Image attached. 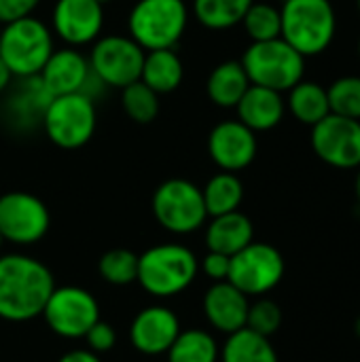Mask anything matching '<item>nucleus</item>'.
I'll return each instance as SVG.
<instances>
[{"label":"nucleus","instance_id":"f257e3e1","mask_svg":"<svg viewBox=\"0 0 360 362\" xmlns=\"http://www.w3.org/2000/svg\"><path fill=\"white\" fill-rule=\"evenodd\" d=\"M55 288L51 269L21 252L0 255V318L6 322H30L42 314Z\"/></svg>","mask_w":360,"mask_h":362},{"label":"nucleus","instance_id":"f03ea898","mask_svg":"<svg viewBox=\"0 0 360 362\" xmlns=\"http://www.w3.org/2000/svg\"><path fill=\"white\" fill-rule=\"evenodd\" d=\"M199 265L191 248L166 242L138 255V284L153 297L170 299L185 293L197 278Z\"/></svg>","mask_w":360,"mask_h":362},{"label":"nucleus","instance_id":"7ed1b4c3","mask_svg":"<svg viewBox=\"0 0 360 362\" xmlns=\"http://www.w3.org/2000/svg\"><path fill=\"white\" fill-rule=\"evenodd\" d=\"M280 19V38L303 57L325 53L337 34V13L331 0H284Z\"/></svg>","mask_w":360,"mask_h":362},{"label":"nucleus","instance_id":"20e7f679","mask_svg":"<svg viewBox=\"0 0 360 362\" xmlns=\"http://www.w3.org/2000/svg\"><path fill=\"white\" fill-rule=\"evenodd\" d=\"M185 0H138L127 15V36L144 51L174 49L189 25Z\"/></svg>","mask_w":360,"mask_h":362},{"label":"nucleus","instance_id":"39448f33","mask_svg":"<svg viewBox=\"0 0 360 362\" xmlns=\"http://www.w3.org/2000/svg\"><path fill=\"white\" fill-rule=\"evenodd\" d=\"M53 51L51 28L34 15L4 23L0 30V57L17 78L38 76Z\"/></svg>","mask_w":360,"mask_h":362},{"label":"nucleus","instance_id":"423d86ee","mask_svg":"<svg viewBox=\"0 0 360 362\" xmlns=\"http://www.w3.org/2000/svg\"><path fill=\"white\" fill-rule=\"evenodd\" d=\"M40 125L49 142L64 151L85 146L98 127V110L93 98L83 91L51 98L42 110Z\"/></svg>","mask_w":360,"mask_h":362},{"label":"nucleus","instance_id":"0eeeda50","mask_svg":"<svg viewBox=\"0 0 360 362\" xmlns=\"http://www.w3.org/2000/svg\"><path fill=\"white\" fill-rule=\"evenodd\" d=\"M240 62L250 85L267 87L280 93L289 91L306 76V57L284 38L250 42Z\"/></svg>","mask_w":360,"mask_h":362},{"label":"nucleus","instance_id":"6e6552de","mask_svg":"<svg viewBox=\"0 0 360 362\" xmlns=\"http://www.w3.org/2000/svg\"><path fill=\"white\" fill-rule=\"evenodd\" d=\"M151 210L155 221L174 235L195 233L208 221L202 187L187 178L163 180L151 197Z\"/></svg>","mask_w":360,"mask_h":362},{"label":"nucleus","instance_id":"1a4fd4ad","mask_svg":"<svg viewBox=\"0 0 360 362\" xmlns=\"http://www.w3.org/2000/svg\"><path fill=\"white\" fill-rule=\"evenodd\" d=\"M91 74L106 89H123L140 81L144 49L127 34H104L91 42L87 55Z\"/></svg>","mask_w":360,"mask_h":362},{"label":"nucleus","instance_id":"9d476101","mask_svg":"<svg viewBox=\"0 0 360 362\" xmlns=\"http://www.w3.org/2000/svg\"><path fill=\"white\" fill-rule=\"evenodd\" d=\"M286 263L282 252L265 242H250L231 257L227 282L240 288L246 297H265L284 278Z\"/></svg>","mask_w":360,"mask_h":362},{"label":"nucleus","instance_id":"9b49d317","mask_svg":"<svg viewBox=\"0 0 360 362\" xmlns=\"http://www.w3.org/2000/svg\"><path fill=\"white\" fill-rule=\"evenodd\" d=\"M40 316L57 337L83 339L100 320V303L87 288L55 286Z\"/></svg>","mask_w":360,"mask_h":362},{"label":"nucleus","instance_id":"f8f14e48","mask_svg":"<svg viewBox=\"0 0 360 362\" xmlns=\"http://www.w3.org/2000/svg\"><path fill=\"white\" fill-rule=\"evenodd\" d=\"M51 227V214L45 202L28 191H8L0 195V235L15 246L40 242Z\"/></svg>","mask_w":360,"mask_h":362},{"label":"nucleus","instance_id":"ddd939ff","mask_svg":"<svg viewBox=\"0 0 360 362\" xmlns=\"http://www.w3.org/2000/svg\"><path fill=\"white\" fill-rule=\"evenodd\" d=\"M312 148L318 159L337 170L360 165V121L339 115H327L312 127Z\"/></svg>","mask_w":360,"mask_h":362},{"label":"nucleus","instance_id":"4468645a","mask_svg":"<svg viewBox=\"0 0 360 362\" xmlns=\"http://www.w3.org/2000/svg\"><path fill=\"white\" fill-rule=\"evenodd\" d=\"M104 6L98 0H55L51 11V32L66 47H87L102 36Z\"/></svg>","mask_w":360,"mask_h":362},{"label":"nucleus","instance_id":"2eb2a0df","mask_svg":"<svg viewBox=\"0 0 360 362\" xmlns=\"http://www.w3.org/2000/svg\"><path fill=\"white\" fill-rule=\"evenodd\" d=\"M257 151V134L238 119L221 121L208 134V155L223 172L238 174L246 170L255 161Z\"/></svg>","mask_w":360,"mask_h":362},{"label":"nucleus","instance_id":"dca6fc26","mask_svg":"<svg viewBox=\"0 0 360 362\" xmlns=\"http://www.w3.org/2000/svg\"><path fill=\"white\" fill-rule=\"evenodd\" d=\"M180 320L166 305H149L140 310L129 325V344L144 356H161L170 350L180 333Z\"/></svg>","mask_w":360,"mask_h":362},{"label":"nucleus","instance_id":"f3484780","mask_svg":"<svg viewBox=\"0 0 360 362\" xmlns=\"http://www.w3.org/2000/svg\"><path fill=\"white\" fill-rule=\"evenodd\" d=\"M91 76L87 55L76 47L55 49L38 72V83L49 93V98L83 91Z\"/></svg>","mask_w":360,"mask_h":362},{"label":"nucleus","instance_id":"a211bd4d","mask_svg":"<svg viewBox=\"0 0 360 362\" xmlns=\"http://www.w3.org/2000/svg\"><path fill=\"white\" fill-rule=\"evenodd\" d=\"M248 308L250 297H246L227 280L212 282V286L204 293L202 301V310L208 325L223 335H231L246 327Z\"/></svg>","mask_w":360,"mask_h":362},{"label":"nucleus","instance_id":"6ab92c4d","mask_svg":"<svg viewBox=\"0 0 360 362\" xmlns=\"http://www.w3.org/2000/svg\"><path fill=\"white\" fill-rule=\"evenodd\" d=\"M238 121L255 134L278 127L286 115V102L280 91L250 85L236 106Z\"/></svg>","mask_w":360,"mask_h":362},{"label":"nucleus","instance_id":"aec40b11","mask_svg":"<svg viewBox=\"0 0 360 362\" xmlns=\"http://www.w3.org/2000/svg\"><path fill=\"white\" fill-rule=\"evenodd\" d=\"M250 242H255V227H252V221L244 212L236 210V212H227L221 216H210L206 225L208 250L233 257L242 248H246Z\"/></svg>","mask_w":360,"mask_h":362},{"label":"nucleus","instance_id":"412c9836","mask_svg":"<svg viewBox=\"0 0 360 362\" xmlns=\"http://www.w3.org/2000/svg\"><path fill=\"white\" fill-rule=\"evenodd\" d=\"M140 81L155 93H172L185 81V64L174 49L144 51Z\"/></svg>","mask_w":360,"mask_h":362},{"label":"nucleus","instance_id":"4be33fe9","mask_svg":"<svg viewBox=\"0 0 360 362\" xmlns=\"http://www.w3.org/2000/svg\"><path fill=\"white\" fill-rule=\"evenodd\" d=\"M248 87L250 81L240 59L221 62L212 68L206 81V93L219 108H236Z\"/></svg>","mask_w":360,"mask_h":362},{"label":"nucleus","instance_id":"5701e85b","mask_svg":"<svg viewBox=\"0 0 360 362\" xmlns=\"http://www.w3.org/2000/svg\"><path fill=\"white\" fill-rule=\"evenodd\" d=\"M284 102H286V110L299 123L310 125V127H314L327 115H331L327 87H323L316 81L301 78L295 87L289 89V98Z\"/></svg>","mask_w":360,"mask_h":362},{"label":"nucleus","instance_id":"b1692460","mask_svg":"<svg viewBox=\"0 0 360 362\" xmlns=\"http://www.w3.org/2000/svg\"><path fill=\"white\" fill-rule=\"evenodd\" d=\"M221 362H280L272 337L244 327L227 335L221 348Z\"/></svg>","mask_w":360,"mask_h":362},{"label":"nucleus","instance_id":"393cba45","mask_svg":"<svg viewBox=\"0 0 360 362\" xmlns=\"http://www.w3.org/2000/svg\"><path fill=\"white\" fill-rule=\"evenodd\" d=\"M252 2L255 0H193L191 15L206 30L223 32L240 25Z\"/></svg>","mask_w":360,"mask_h":362},{"label":"nucleus","instance_id":"a878e982","mask_svg":"<svg viewBox=\"0 0 360 362\" xmlns=\"http://www.w3.org/2000/svg\"><path fill=\"white\" fill-rule=\"evenodd\" d=\"M202 195H204L208 218L221 216L240 210L244 199V185L238 174L221 170L202 187Z\"/></svg>","mask_w":360,"mask_h":362},{"label":"nucleus","instance_id":"bb28decb","mask_svg":"<svg viewBox=\"0 0 360 362\" xmlns=\"http://www.w3.org/2000/svg\"><path fill=\"white\" fill-rule=\"evenodd\" d=\"M166 356L168 362H219L221 346L206 329H180Z\"/></svg>","mask_w":360,"mask_h":362},{"label":"nucleus","instance_id":"cd10ccee","mask_svg":"<svg viewBox=\"0 0 360 362\" xmlns=\"http://www.w3.org/2000/svg\"><path fill=\"white\" fill-rule=\"evenodd\" d=\"M98 274L110 286H129L138 280V255L129 248H112L100 257Z\"/></svg>","mask_w":360,"mask_h":362},{"label":"nucleus","instance_id":"c85d7f7f","mask_svg":"<svg viewBox=\"0 0 360 362\" xmlns=\"http://www.w3.org/2000/svg\"><path fill=\"white\" fill-rule=\"evenodd\" d=\"M242 25L250 42L280 38V32H282L280 8L269 2H252L242 19Z\"/></svg>","mask_w":360,"mask_h":362},{"label":"nucleus","instance_id":"c756f323","mask_svg":"<svg viewBox=\"0 0 360 362\" xmlns=\"http://www.w3.org/2000/svg\"><path fill=\"white\" fill-rule=\"evenodd\" d=\"M121 106L134 123L149 125L159 115V93H155L142 81H136L121 89Z\"/></svg>","mask_w":360,"mask_h":362},{"label":"nucleus","instance_id":"7c9ffc66","mask_svg":"<svg viewBox=\"0 0 360 362\" xmlns=\"http://www.w3.org/2000/svg\"><path fill=\"white\" fill-rule=\"evenodd\" d=\"M333 115L360 121V76H342L327 87Z\"/></svg>","mask_w":360,"mask_h":362},{"label":"nucleus","instance_id":"2f4dec72","mask_svg":"<svg viewBox=\"0 0 360 362\" xmlns=\"http://www.w3.org/2000/svg\"><path fill=\"white\" fill-rule=\"evenodd\" d=\"M246 327L252 329L259 335H265V337L276 335L280 331V327H282V308L272 299L259 297L248 308Z\"/></svg>","mask_w":360,"mask_h":362},{"label":"nucleus","instance_id":"473e14b6","mask_svg":"<svg viewBox=\"0 0 360 362\" xmlns=\"http://www.w3.org/2000/svg\"><path fill=\"white\" fill-rule=\"evenodd\" d=\"M85 344H87V350L93 352V354H108L112 352V348L117 346V331L112 325L104 322V320H98L89 331L87 335L83 337Z\"/></svg>","mask_w":360,"mask_h":362},{"label":"nucleus","instance_id":"72a5a7b5","mask_svg":"<svg viewBox=\"0 0 360 362\" xmlns=\"http://www.w3.org/2000/svg\"><path fill=\"white\" fill-rule=\"evenodd\" d=\"M197 265H199V272H202L208 280H212V282H223V280H227V276H229L231 257L208 250V252L204 255V259L197 261Z\"/></svg>","mask_w":360,"mask_h":362},{"label":"nucleus","instance_id":"f704fd0d","mask_svg":"<svg viewBox=\"0 0 360 362\" xmlns=\"http://www.w3.org/2000/svg\"><path fill=\"white\" fill-rule=\"evenodd\" d=\"M40 0H0V23H11L34 15Z\"/></svg>","mask_w":360,"mask_h":362},{"label":"nucleus","instance_id":"c9c22d12","mask_svg":"<svg viewBox=\"0 0 360 362\" xmlns=\"http://www.w3.org/2000/svg\"><path fill=\"white\" fill-rule=\"evenodd\" d=\"M57 362H102L98 354L89 352L87 348L85 350H72V352H66Z\"/></svg>","mask_w":360,"mask_h":362},{"label":"nucleus","instance_id":"e433bc0d","mask_svg":"<svg viewBox=\"0 0 360 362\" xmlns=\"http://www.w3.org/2000/svg\"><path fill=\"white\" fill-rule=\"evenodd\" d=\"M11 81H13V74H11V70L6 68V64L0 57V93L6 91V87L11 85Z\"/></svg>","mask_w":360,"mask_h":362},{"label":"nucleus","instance_id":"4c0bfd02","mask_svg":"<svg viewBox=\"0 0 360 362\" xmlns=\"http://www.w3.org/2000/svg\"><path fill=\"white\" fill-rule=\"evenodd\" d=\"M359 170V174H356V197H359V204H360V165L356 168Z\"/></svg>","mask_w":360,"mask_h":362},{"label":"nucleus","instance_id":"58836bf2","mask_svg":"<svg viewBox=\"0 0 360 362\" xmlns=\"http://www.w3.org/2000/svg\"><path fill=\"white\" fill-rule=\"evenodd\" d=\"M354 333H356V337L360 339V316L356 318V322H354Z\"/></svg>","mask_w":360,"mask_h":362},{"label":"nucleus","instance_id":"ea45409f","mask_svg":"<svg viewBox=\"0 0 360 362\" xmlns=\"http://www.w3.org/2000/svg\"><path fill=\"white\" fill-rule=\"evenodd\" d=\"M98 2H100V4H102V6H106V4H110V2H112V0H98Z\"/></svg>","mask_w":360,"mask_h":362},{"label":"nucleus","instance_id":"a19ab883","mask_svg":"<svg viewBox=\"0 0 360 362\" xmlns=\"http://www.w3.org/2000/svg\"><path fill=\"white\" fill-rule=\"evenodd\" d=\"M356 11H359V15H360V0H356Z\"/></svg>","mask_w":360,"mask_h":362},{"label":"nucleus","instance_id":"79ce46f5","mask_svg":"<svg viewBox=\"0 0 360 362\" xmlns=\"http://www.w3.org/2000/svg\"><path fill=\"white\" fill-rule=\"evenodd\" d=\"M2 244H4V240H2V235H0V250H2Z\"/></svg>","mask_w":360,"mask_h":362},{"label":"nucleus","instance_id":"37998d69","mask_svg":"<svg viewBox=\"0 0 360 362\" xmlns=\"http://www.w3.org/2000/svg\"><path fill=\"white\" fill-rule=\"evenodd\" d=\"M359 57H360V36H359Z\"/></svg>","mask_w":360,"mask_h":362}]
</instances>
